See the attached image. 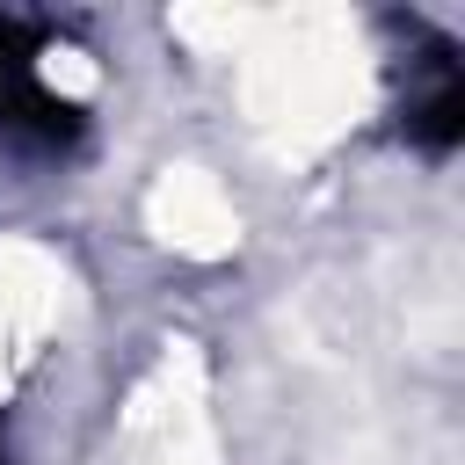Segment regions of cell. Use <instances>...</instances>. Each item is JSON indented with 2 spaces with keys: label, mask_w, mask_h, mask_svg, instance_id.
Here are the masks:
<instances>
[{
  "label": "cell",
  "mask_w": 465,
  "mask_h": 465,
  "mask_svg": "<svg viewBox=\"0 0 465 465\" xmlns=\"http://www.w3.org/2000/svg\"><path fill=\"white\" fill-rule=\"evenodd\" d=\"M51 29L29 15H0V145L29 160H65L87 138V102L65 94L51 73Z\"/></svg>",
  "instance_id": "6da1fadb"
},
{
  "label": "cell",
  "mask_w": 465,
  "mask_h": 465,
  "mask_svg": "<svg viewBox=\"0 0 465 465\" xmlns=\"http://www.w3.org/2000/svg\"><path fill=\"white\" fill-rule=\"evenodd\" d=\"M407 138L421 153H450L465 138V73H458L450 51H436L429 73H421V87L407 94Z\"/></svg>",
  "instance_id": "7a4b0ae2"
},
{
  "label": "cell",
  "mask_w": 465,
  "mask_h": 465,
  "mask_svg": "<svg viewBox=\"0 0 465 465\" xmlns=\"http://www.w3.org/2000/svg\"><path fill=\"white\" fill-rule=\"evenodd\" d=\"M0 465H7V429H0Z\"/></svg>",
  "instance_id": "3957f363"
}]
</instances>
